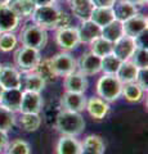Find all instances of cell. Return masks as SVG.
<instances>
[{"label":"cell","mask_w":148,"mask_h":154,"mask_svg":"<svg viewBox=\"0 0 148 154\" xmlns=\"http://www.w3.org/2000/svg\"><path fill=\"white\" fill-rule=\"evenodd\" d=\"M55 127L65 136L76 137L83 134L85 128V121L80 113L62 109L59 114L57 116Z\"/></svg>","instance_id":"cell-1"},{"label":"cell","mask_w":148,"mask_h":154,"mask_svg":"<svg viewBox=\"0 0 148 154\" xmlns=\"http://www.w3.org/2000/svg\"><path fill=\"white\" fill-rule=\"evenodd\" d=\"M20 41L23 46L32 48L36 50L44 49L48 42V32L45 28L36 23H27L23 26L20 33Z\"/></svg>","instance_id":"cell-2"},{"label":"cell","mask_w":148,"mask_h":154,"mask_svg":"<svg viewBox=\"0 0 148 154\" xmlns=\"http://www.w3.org/2000/svg\"><path fill=\"white\" fill-rule=\"evenodd\" d=\"M122 84L116 75H103L97 82V94L107 103H112L121 96Z\"/></svg>","instance_id":"cell-3"},{"label":"cell","mask_w":148,"mask_h":154,"mask_svg":"<svg viewBox=\"0 0 148 154\" xmlns=\"http://www.w3.org/2000/svg\"><path fill=\"white\" fill-rule=\"evenodd\" d=\"M61 9L55 7L54 4L50 5L36 7L34 14H32V21L40 27L45 30H57V23H58Z\"/></svg>","instance_id":"cell-4"},{"label":"cell","mask_w":148,"mask_h":154,"mask_svg":"<svg viewBox=\"0 0 148 154\" xmlns=\"http://www.w3.org/2000/svg\"><path fill=\"white\" fill-rule=\"evenodd\" d=\"M40 50L32 49V48L21 46L14 53V63L16 67L22 72H31L40 62Z\"/></svg>","instance_id":"cell-5"},{"label":"cell","mask_w":148,"mask_h":154,"mask_svg":"<svg viewBox=\"0 0 148 154\" xmlns=\"http://www.w3.org/2000/svg\"><path fill=\"white\" fill-rule=\"evenodd\" d=\"M52 60V66L55 71L57 76H67L70 73H72L77 68V62L75 60V58L67 51L63 53H58L57 55L53 58H50Z\"/></svg>","instance_id":"cell-6"},{"label":"cell","mask_w":148,"mask_h":154,"mask_svg":"<svg viewBox=\"0 0 148 154\" xmlns=\"http://www.w3.org/2000/svg\"><path fill=\"white\" fill-rule=\"evenodd\" d=\"M55 41L61 49L66 51L74 50L79 45V32L76 27H66V28H58L55 33Z\"/></svg>","instance_id":"cell-7"},{"label":"cell","mask_w":148,"mask_h":154,"mask_svg":"<svg viewBox=\"0 0 148 154\" xmlns=\"http://www.w3.org/2000/svg\"><path fill=\"white\" fill-rule=\"evenodd\" d=\"M43 98L40 93H34V91H23L22 93V100L20 105V110L22 114L32 113L39 114L43 109Z\"/></svg>","instance_id":"cell-8"},{"label":"cell","mask_w":148,"mask_h":154,"mask_svg":"<svg viewBox=\"0 0 148 154\" xmlns=\"http://www.w3.org/2000/svg\"><path fill=\"white\" fill-rule=\"evenodd\" d=\"M101 60L102 58L95 55L92 51H87L80 57L77 62L79 72L85 76H94L101 72Z\"/></svg>","instance_id":"cell-9"},{"label":"cell","mask_w":148,"mask_h":154,"mask_svg":"<svg viewBox=\"0 0 148 154\" xmlns=\"http://www.w3.org/2000/svg\"><path fill=\"white\" fill-rule=\"evenodd\" d=\"M135 48H137V44H135L134 38L124 35L118 38V40H116L113 42L112 54L115 57H117L121 62H125V60L130 59V57L133 55Z\"/></svg>","instance_id":"cell-10"},{"label":"cell","mask_w":148,"mask_h":154,"mask_svg":"<svg viewBox=\"0 0 148 154\" xmlns=\"http://www.w3.org/2000/svg\"><path fill=\"white\" fill-rule=\"evenodd\" d=\"M0 84L4 89H21V73L12 64L0 67Z\"/></svg>","instance_id":"cell-11"},{"label":"cell","mask_w":148,"mask_h":154,"mask_svg":"<svg viewBox=\"0 0 148 154\" xmlns=\"http://www.w3.org/2000/svg\"><path fill=\"white\" fill-rule=\"evenodd\" d=\"M147 17L143 14L137 13L135 16L130 17L129 19L122 22V28H124V35L129 37L135 38L140 32L147 30Z\"/></svg>","instance_id":"cell-12"},{"label":"cell","mask_w":148,"mask_h":154,"mask_svg":"<svg viewBox=\"0 0 148 154\" xmlns=\"http://www.w3.org/2000/svg\"><path fill=\"white\" fill-rule=\"evenodd\" d=\"M63 86H65L66 91H70V93L84 94L85 91L88 90L89 82H88V79L85 75H83L81 72L74 71L72 73L65 76Z\"/></svg>","instance_id":"cell-13"},{"label":"cell","mask_w":148,"mask_h":154,"mask_svg":"<svg viewBox=\"0 0 148 154\" xmlns=\"http://www.w3.org/2000/svg\"><path fill=\"white\" fill-rule=\"evenodd\" d=\"M61 105L65 110L80 113L85 109V105H87V98L84 96V94L66 91L61 98Z\"/></svg>","instance_id":"cell-14"},{"label":"cell","mask_w":148,"mask_h":154,"mask_svg":"<svg viewBox=\"0 0 148 154\" xmlns=\"http://www.w3.org/2000/svg\"><path fill=\"white\" fill-rule=\"evenodd\" d=\"M21 19L5 4H0V33L13 32L18 28Z\"/></svg>","instance_id":"cell-15"},{"label":"cell","mask_w":148,"mask_h":154,"mask_svg":"<svg viewBox=\"0 0 148 154\" xmlns=\"http://www.w3.org/2000/svg\"><path fill=\"white\" fill-rule=\"evenodd\" d=\"M85 109L88 110V113L90 114V117L97 119V121H101L103 119L109 112V105L107 102H104L103 99H101L98 96H93L89 100H87V105H85Z\"/></svg>","instance_id":"cell-16"},{"label":"cell","mask_w":148,"mask_h":154,"mask_svg":"<svg viewBox=\"0 0 148 154\" xmlns=\"http://www.w3.org/2000/svg\"><path fill=\"white\" fill-rule=\"evenodd\" d=\"M46 84L44 80L36 73L35 71L25 72L21 76V90L22 91H34V93H41L45 89Z\"/></svg>","instance_id":"cell-17"},{"label":"cell","mask_w":148,"mask_h":154,"mask_svg":"<svg viewBox=\"0 0 148 154\" xmlns=\"http://www.w3.org/2000/svg\"><path fill=\"white\" fill-rule=\"evenodd\" d=\"M7 5L20 19L31 18L36 9V5L32 0H8Z\"/></svg>","instance_id":"cell-18"},{"label":"cell","mask_w":148,"mask_h":154,"mask_svg":"<svg viewBox=\"0 0 148 154\" xmlns=\"http://www.w3.org/2000/svg\"><path fill=\"white\" fill-rule=\"evenodd\" d=\"M101 30L102 28L98 25H95L93 21H90V19L83 21V23L77 28L80 42H83V44H90L93 40L101 36Z\"/></svg>","instance_id":"cell-19"},{"label":"cell","mask_w":148,"mask_h":154,"mask_svg":"<svg viewBox=\"0 0 148 154\" xmlns=\"http://www.w3.org/2000/svg\"><path fill=\"white\" fill-rule=\"evenodd\" d=\"M22 93L21 89H5L0 98V105L7 108L12 112H18L22 100Z\"/></svg>","instance_id":"cell-20"},{"label":"cell","mask_w":148,"mask_h":154,"mask_svg":"<svg viewBox=\"0 0 148 154\" xmlns=\"http://www.w3.org/2000/svg\"><path fill=\"white\" fill-rule=\"evenodd\" d=\"M115 19H116V17H115L113 8L108 7H94L92 16H90V21H93L101 28L107 26L108 23H111Z\"/></svg>","instance_id":"cell-21"},{"label":"cell","mask_w":148,"mask_h":154,"mask_svg":"<svg viewBox=\"0 0 148 154\" xmlns=\"http://www.w3.org/2000/svg\"><path fill=\"white\" fill-rule=\"evenodd\" d=\"M68 2L74 16L83 19V21L90 19V16H92V12L94 9V4L92 3V0H68Z\"/></svg>","instance_id":"cell-22"},{"label":"cell","mask_w":148,"mask_h":154,"mask_svg":"<svg viewBox=\"0 0 148 154\" xmlns=\"http://www.w3.org/2000/svg\"><path fill=\"white\" fill-rule=\"evenodd\" d=\"M81 143L74 136L62 135L57 144V154H80Z\"/></svg>","instance_id":"cell-23"},{"label":"cell","mask_w":148,"mask_h":154,"mask_svg":"<svg viewBox=\"0 0 148 154\" xmlns=\"http://www.w3.org/2000/svg\"><path fill=\"white\" fill-rule=\"evenodd\" d=\"M104 143L97 135H89L81 144L80 154H103Z\"/></svg>","instance_id":"cell-24"},{"label":"cell","mask_w":148,"mask_h":154,"mask_svg":"<svg viewBox=\"0 0 148 154\" xmlns=\"http://www.w3.org/2000/svg\"><path fill=\"white\" fill-rule=\"evenodd\" d=\"M138 71H139V68H137L130 60H125V62H121V64L116 72V77L120 80L121 84L135 82Z\"/></svg>","instance_id":"cell-25"},{"label":"cell","mask_w":148,"mask_h":154,"mask_svg":"<svg viewBox=\"0 0 148 154\" xmlns=\"http://www.w3.org/2000/svg\"><path fill=\"white\" fill-rule=\"evenodd\" d=\"M34 71L41 77L43 80H44L45 84H52V82H54V81H57V79H58V76H57L53 66H52L50 58H48V59H40V62L37 63V66L35 67Z\"/></svg>","instance_id":"cell-26"},{"label":"cell","mask_w":148,"mask_h":154,"mask_svg":"<svg viewBox=\"0 0 148 154\" xmlns=\"http://www.w3.org/2000/svg\"><path fill=\"white\" fill-rule=\"evenodd\" d=\"M113 8V12H115V17H116L117 21H126L130 17L135 16L138 13V8L135 5H133L126 0H120V2L115 3Z\"/></svg>","instance_id":"cell-27"},{"label":"cell","mask_w":148,"mask_h":154,"mask_svg":"<svg viewBox=\"0 0 148 154\" xmlns=\"http://www.w3.org/2000/svg\"><path fill=\"white\" fill-rule=\"evenodd\" d=\"M101 36L104 37L106 40L115 42L118 40L121 36H124V28H122V22L115 19L111 23H108L107 26L102 27L101 30Z\"/></svg>","instance_id":"cell-28"},{"label":"cell","mask_w":148,"mask_h":154,"mask_svg":"<svg viewBox=\"0 0 148 154\" xmlns=\"http://www.w3.org/2000/svg\"><path fill=\"white\" fill-rule=\"evenodd\" d=\"M143 94H144V91L142 90V88L137 82L122 84L121 95L129 103H139L143 99Z\"/></svg>","instance_id":"cell-29"},{"label":"cell","mask_w":148,"mask_h":154,"mask_svg":"<svg viewBox=\"0 0 148 154\" xmlns=\"http://www.w3.org/2000/svg\"><path fill=\"white\" fill-rule=\"evenodd\" d=\"M112 49H113V42L106 40L102 36L97 37L95 40L90 42V51L101 58L106 57L108 54H112Z\"/></svg>","instance_id":"cell-30"},{"label":"cell","mask_w":148,"mask_h":154,"mask_svg":"<svg viewBox=\"0 0 148 154\" xmlns=\"http://www.w3.org/2000/svg\"><path fill=\"white\" fill-rule=\"evenodd\" d=\"M121 64V60L113 54H108L102 58L101 60V71L104 75H116L118 67Z\"/></svg>","instance_id":"cell-31"},{"label":"cell","mask_w":148,"mask_h":154,"mask_svg":"<svg viewBox=\"0 0 148 154\" xmlns=\"http://www.w3.org/2000/svg\"><path fill=\"white\" fill-rule=\"evenodd\" d=\"M21 126L22 128L27 132H34L41 125V118L39 114H32V113H27V114H22L21 117Z\"/></svg>","instance_id":"cell-32"},{"label":"cell","mask_w":148,"mask_h":154,"mask_svg":"<svg viewBox=\"0 0 148 154\" xmlns=\"http://www.w3.org/2000/svg\"><path fill=\"white\" fill-rule=\"evenodd\" d=\"M14 125H16L14 112L4 108L3 105H0V130L8 132L9 130H12L14 127Z\"/></svg>","instance_id":"cell-33"},{"label":"cell","mask_w":148,"mask_h":154,"mask_svg":"<svg viewBox=\"0 0 148 154\" xmlns=\"http://www.w3.org/2000/svg\"><path fill=\"white\" fill-rule=\"evenodd\" d=\"M18 38L13 32H2L0 33V51L8 53L16 49Z\"/></svg>","instance_id":"cell-34"},{"label":"cell","mask_w":148,"mask_h":154,"mask_svg":"<svg viewBox=\"0 0 148 154\" xmlns=\"http://www.w3.org/2000/svg\"><path fill=\"white\" fill-rule=\"evenodd\" d=\"M133 64H134L137 68H147L148 67V51L147 49H143V48H135L133 55L130 57V59Z\"/></svg>","instance_id":"cell-35"},{"label":"cell","mask_w":148,"mask_h":154,"mask_svg":"<svg viewBox=\"0 0 148 154\" xmlns=\"http://www.w3.org/2000/svg\"><path fill=\"white\" fill-rule=\"evenodd\" d=\"M7 154H30L31 149L28 143L22 140V139H17V140L12 141L7 148Z\"/></svg>","instance_id":"cell-36"},{"label":"cell","mask_w":148,"mask_h":154,"mask_svg":"<svg viewBox=\"0 0 148 154\" xmlns=\"http://www.w3.org/2000/svg\"><path fill=\"white\" fill-rule=\"evenodd\" d=\"M71 25H72V16L61 9L59 17H58V23H57V30H58V28L71 27Z\"/></svg>","instance_id":"cell-37"},{"label":"cell","mask_w":148,"mask_h":154,"mask_svg":"<svg viewBox=\"0 0 148 154\" xmlns=\"http://www.w3.org/2000/svg\"><path fill=\"white\" fill-rule=\"evenodd\" d=\"M135 82L140 86L143 91L148 90V71H147V68H140L138 71Z\"/></svg>","instance_id":"cell-38"},{"label":"cell","mask_w":148,"mask_h":154,"mask_svg":"<svg viewBox=\"0 0 148 154\" xmlns=\"http://www.w3.org/2000/svg\"><path fill=\"white\" fill-rule=\"evenodd\" d=\"M135 44L137 48H143V49H147V30H144L143 32H140L135 38Z\"/></svg>","instance_id":"cell-39"},{"label":"cell","mask_w":148,"mask_h":154,"mask_svg":"<svg viewBox=\"0 0 148 154\" xmlns=\"http://www.w3.org/2000/svg\"><path fill=\"white\" fill-rule=\"evenodd\" d=\"M9 145V140H8V135L5 131H2L0 130V152L5 150Z\"/></svg>","instance_id":"cell-40"},{"label":"cell","mask_w":148,"mask_h":154,"mask_svg":"<svg viewBox=\"0 0 148 154\" xmlns=\"http://www.w3.org/2000/svg\"><path fill=\"white\" fill-rule=\"evenodd\" d=\"M92 3L94 4V7H108L112 8L116 3V0H92Z\"/></svg>","instance_id":"cell-41"},{"label":"cell","mask_w":148,"mask_h":154,"mask_svg":"<svg viewBox=\"0 0 148 154\" xmlns=\"http://www.w3.org/2000/svg\"><path fill=\"white\" fill-rule=\"evenodd\" d=\"M36 7H43V5H50L54 4V0H32Z\"/></svg>","instance_id":"cell-42"},{"label":"cell","mask_w":148,"mask_h":154,"mask_svg":"<svg viewBox=\"0 0 148 154\" xmlns=\"http://www.w3.org/2000/svg\"><path fill=\"white\" fill-rule=\"evenodd\" d=\"M126 2H129L135 7H143L144 4H147V0H126Z\"/></svg>","instance_id":"cell-43"},{"label":"cell","mask_w":148,"mask_h":154,"mask_svg":"<svg viewBox=\"0 0 148 154\" xmlns=\"http://www.w3.org/2000/svg\"><path fill=\"white\" fill-rule=\"evenodd\" d=\"M4 90H5V89H4L3 86H2V84H0V98H2V95H3V93H4Z\"/></svg>","instance_id":"cell-44"},{"label":"cell","mask_w":148,"mask_h":154,"mask_svg":"<svg viewBox=\"0 0 148 154\" xmlns=\"http://www.w3.org/2000/svg\"><path fill=\"white\" fill-rule=\"evenodd\" d=\"M8 3V0H0V4H5Z\"/></svg>","instance_id":"cell-45"},{"label":"cell","mask_w":148,"mask_h":154,"mask_svg":"<svg viewBox=\"0 0 148 154\" xmlns=\"http://www.w3.org/2000/svg\"><path fill=\"white\" fill-rule=\"evenodd\" d=\"M54 2H55V0H54ZM58 2H65V0H58Z\"/></svg>","instance_id":"cell-46"},{"label":"cell","mask_w":148,"mask_h":154,"mask_svg":"<svg viewBox=\"0 0 148 154\" xmlns=\"http://www.w3.org/2000/svg\"><path fill=\"white\" fill-rule=\"evenodd\" d=\"M0 67H2V64H0Z\"/></svg>","instance_id":"cell-47"},{"label":"cell","mask_w":148,"mask_h":154,"mask_svg":"<svg viewBox=\"0 0 148 154\" xmlns=\"http://www.w3.org/2000/svg\"><path fill=\"white\" fill-rule=\"evenodd\" d=\"M2 154H4V153H2Z\"/></svg>","instance_id":"cell-48"}]
</instances>
